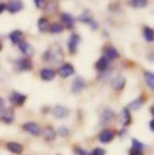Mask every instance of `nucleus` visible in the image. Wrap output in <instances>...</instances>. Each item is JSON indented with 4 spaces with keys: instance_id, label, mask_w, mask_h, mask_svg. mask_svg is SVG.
<instances>
[{
    "instance_id": "1",
    "label": "nucleus",
    "mask_w": 154,
    "mask_h": 155,
    "mask_svg": "<svg viewBox=\"0 0 154 155\" xmlns=\"http://www.w3.org/2000/svg\"><path fill=\"white\" fill-rule=\"evenodd\" d=\"M63 57H64V54H63L62 46H59L57 44H55V45L52 46L49 51H46L45 54H44V60H52V61H55L56 64H59V63L62 61Z\"/></svg>"
},
{
    "instance_id": "2",
    "label": "nucleus",
    "mask_w": 154,
    "mask_h": 155,
    "mask_svg": "<svg viewBox=\"0 0 154 155\" xmlns=\"http://www.w3.org/2000/svg\"><path fill=\"white\" fill-rule=\"evenodd\" d=\"M5 10L10 14L19 12V11L23 10V2H22V0H10V2L5 4Z\"/></svg>"
},
{
    "instance_id": "3",
    "label": "nucleus",
    "mask_w": 154,
    "mask_h": 155,
    "mask_svg": "<svg viewBox=\"0 0 154 155\" xmlns=\"http://www.w3.org/2000/svg\"><path fill=\"white\" fill-rule=\"evenodd\" d=\"M26 98L27 97L22 93H18V91H12L10 95V101L14 106H22V105L26 102Z\"/></svg>"
},
{
    "instance_id": "4",
    "label": "nucleus",
    "mask_w": 154,
    "mask_h": 155,
    "mask_svg": "<svg viewBox=\"0 0 154 155\" xmlns=\"http://www.w3.org/2000/svg\"><path fill=\"white\" fill-rule=\"evenodd\" d=\"M74 72H75V68L70 63H64V64H62L59 67V75L62 78H68V76L74 75Z\"/></svg>"
},
{
    "instance_id": "5",
    "label": "nucleus",
    "mask_w": 154,
    "mask_h": 155,
    "mask_svg": "<svg viewBox=\"0 0 154 155\" xmlns=\"http://www.w3.org/2000/svg\"><path fill=\"white\" fill-rule=\"evenodd\" d=\"M23 129L26 132H29V134L34 135V136H38V135L41 134L40 125H38L37 123H33V121H30V123H25L23 124Z\"/></svg>"
},
{
    "instance_id": "6",
    "label": "nucleus",
    "mask_w": 154,
    "mask_h": 155,
    "mask_svg": "<svg viewBox=\"0 0 154 155\" xmlns=\"http://www.w3.org/2000/svg\"><path fill=\"white\" fill-rule=\"evenodd\" d=\"M79 44H81V37H79L78 34H72V35H71L70 41H68V49H70L71 53H76Z\"/></svg>"
},
{
    "instance_id": "7",
    "label": "nucleus",
    "mask_w": 154,
    "mask_h": 155,
    "mask_svg": "<svg viewBox=\"0 0 154 155\" xmlns=\"http://www.w3.org/2000/svg\"><path fill=\"white\" fill-rule=\"evenodd\" d=\"M60 19H62V23H63V27H67V29H72L75 26V19L67 12H63L60 15Z\"/></svg>"
},
{
    "instance_id": "8",
    "label": "nucleus",
    "mask_w": 154,
    "mask_h": 155,
    "mask_svg": "<svg viewBox=\"0 0 154 155\" xmlns=\"http://www.w3.org/2000/svg\"><path fill=\"white\" fill-rule=\"evenodd\" d=\"M115 137V131L113 129H104L102 132L100 134V142L101 143H111Z\"/></svg>"
},
{
    "instance_id": "9",
    "label": "nucleus",
    "mask_w": 154,
    "mask_h": 155,
    "mask_svg": "<svg viewBox=\"0 0 154 155\" xmlns=\"http://www.w3.org/2000/svg\"><path fill=\"white\" fill-rule=\"evenodd\" d=\"M104 57L111 61V60H115L119 57V52H117V49L115 46H106L104 49Z\"/></svg>"
},
{
    "instance_id": "10",
    "label": "nucleus",
    "mask_w": 154,
    "mask_h": 155,
    "mask_svg": "<svg viewBox=\"0 0 154 155\" xmlns=\"http://www.w3.org/2000/svg\"><path fill=\"white\" fill-rule=\"evenodd\" d=\"M18 46H19V51H21L23 54H26V56H32V54L34 53V48L25 40L21 41V42L18 44Z\"/></svg>"
},
{
    "instance_id": "11",
    "label": "nucleus",
    "mask_w": 154,
    "mask_h": 155,
    "mask_svg": "<svg viewBox=\"0 0 154 155\" xmlns=\"http://www.w3.org/2000/svg\"><path fill=\"white\" fill-rule=\"evenodd\" d=\"M33 68V63L29 59H21L16 61V70L19 71H30Z\"/></svg>"
},
{
    "instance_id": "12",
    "label": "nucleus",
    "mask_w": 154,
    "mask_h": 155,
    "mask_svg": "<svg viewBox=\"0 0 154 155\" xmlns=\"http://www.w3.org/2000/svg\"><path fill=\"white\" fill-rule=\"evenodd\" d=\"M68 114H70V110H68L67 107L60 106V105L53 107V116L56 118H64V117H67Z\"/></svg>"
},
{
    "instance_id": "13",
    "label": "nucleus",
    "mask_w": 154,
    "mask_h": 155,
    "mask_svg": "<svg viewBox=\"0 0 154 155\" xmlns=\"http://www.w3.org/2000/svg\"><path fill=\"white\" fill-rule=\"evenodd\" d=\"M5 147H7V150L10 151V153H12V154H22L23 153V146L22 144H19V143H16V142H10V143H7L5 144Z\"/></svg>"
},
{
    "instance_id": "14",
    "label": "nucleus",
    "mask_w": 154,
    "mask_h": 155,
    "mask_svg": "<svg viewBox=\"0 0 154 155\" xmlns=\"http://www.w3.org/2000/svg\"><path fill=\"white\" fill-rule=\"evenodd\" d=\"M126 86V78L122 76V75H117L113 78V80H112V87L115 88V90H123Z\"/></svg>"
},
{
    "instance_id": "15",
    "label": "nucleus",
    "mask_w": 154,
    "mask_h": 155,
    "mask_svg": "<svg viewBox=\"0 0 154 155\" xmlns=\"http://www.w3.org/2000/svg\"><path fill=\"white\" fill-rule=\"evenodd\" d=\"M40 76L42 80H46V82H49V80H53L55 76H56V72H55L53 70H51V68H42L40 72Z\"/></svg>"
},
{
    "instance_id": "16",
    "label": "nucleus",
    "mask_w": 154,
    "mask_h": 155,
    "mask_svg": "<svg viewBox=\"0 0 154 155\" xmlns=\"http://www.w3.org/2000/svg\"><path fill=\"white\" fill-rule=\"evenodd\" d=\"M79 21L81 22H83V23H87V25H90V26L92 27H94V29H97V23H95L94 22V19L92 18V16H90V14H89V11H85L83 14H82L81 16H79Z\"/></svg>"
},
{
    "instance_id": "17",
    "label": "nucleus",
    "mask_w": 154,
    "mask_h": 155,
    "mask_svg": "<svg viewBox=\"0 0 154 155\" xmlns=\"http://www.w3.org/2000/svg\"><path fill=\"white\" fill-rule=\"evenodd\" d=\"M37 26H38V30L42 33H46L51 27V23H49V19L45 18V16H41L40 19L37 21Z\"/></svg>"
},
{
    "instance_id": "18",
    "label": "nucleus",
    "mask_w": 154,
    "mask_h": 155,
    "mask_svg": "<svg viewBox=\"0 0 154 155\" xmlns=\"http://www.w3.org/2000/svg\"><path fill=\"white\" fill-rule=\"evenodd\" d=\"M10 40L12 44H19L21 41L25 40L23 31H21V30H14V31L10 34Z\"/></svg>"
},
{
    "instance_id": "19",
    "label": "nucleus",
    "mask_w": 154,
    "mask_h": 155,
    "mask_svg": "<svg viewBox=\"0 0 154 155\" xmlns=\"http://www.w3.org/2000/svg\"><path fill=\"white\" fill-rule=\"evenodd\" d=\"M83 88H85V80L82 79V78H76V79L74 80L72 86H71L72 93H79V91H82Z\"/></svg>"
},
{
    "instance_id": "20",
    "label": "nucleus",
    "mask_w": 154,
    "mask_h": 155,
    "mask_svg": "<svg viewBox=\"0 0 154 155\" xmlns=\"http://www.w3.org/2000/svg\"><path fill=\"white\" fill-rule=\"evenodd\" d=\"M109 67V60H106L105 57H101L100 60H97V63H95V70L100 71V72H104V71H106Z\"/></svg>"
},
{
    "instance_id": "21",
    "label": "nucleus",
    "mask_w": 154,
    "mask_h": 155,
    "mask_svg": "<svg viewBox=\"0 0 154 155\" xmlns=\"http://www.w3.org/2000/svg\"><path fill=\"white\" fill-rule=\"evenodd\" d=\"M120 120H122V124H123L124 127H127L128 124L131 123V113H130V109L124 107V109L122 110V113H120Z\"/></svg>"
},
{
    "instance_id": "22",
    "label": "nucleus",
    "mask_w": 154,
    "mask_h": 155,
    "mask_svg": "<svg viewBox=\"0 0 154 155\" xmlns=\"http://www.w3.org/2000/svg\"><path fill=\"white\" fill-rule=\"evenodd\" d=\"M42 136H44V139H45V140L52 142V140H55V137H56V132H55L53 128L46 127V128L42 129Z\"/></svg>"
},
{
    "instance_id": "23",
    "label": "nucleus",
    "mask_w": 154,
    "mask_h": 155,
    "mask_svg": "<svg viewBox=\"0 0 154 155\" xmlns=\"http://www.w3.org/2000/svg\"><path fill=\"white\" fill-rule=\"evenodd\" d=\"M2 118L5 124H11L14 121V110L12 109H4L3 110Z\"/></svg>"
},
{
    "instance_id": "24",
    "label": "nucleus",
    "mask_w": 154,
    "mask_h": 155,
    "mask_svg": "<svg viewBox=\"0 0 154 155\" xmlns=\"http://www.w3.org/2000/svg\"><path fill=\"white\" fill-rule=\"evenodd\" d=\"M143 102H145V99H143V97H139L138 99H135V101H132L130 104V106L127 107V109H132V110H139L142 106H143Z\"/></svg>"
},
{
    "instance_id": "25",
    "label": "nucleus",
    "mask_w": 154,
    "mask_h": 155,
    "mask_svg": "<svg viewBox=\"0 0 154 155\" xmlns=\"http://www.w3.org/2000/svg\"><path fill=\"white\" fill-rule=\"evenodd\" d=\"M145 148H146V146H145L143 143H141L139 140H136V139H132V148H131V150L136 151V153L143 154Z\"/></svg>"
},
{
    "instance_id": "26",
    "label": "nucleus",
    "mask_w": 154,
    "mask_h": 155,
    "mask_svg": "<svg viewBox=\"0 0 154 155\" xmlns=\"http://www.w3.org/2000/svg\"><path fill=\"white\" fill-rule=\"evenodd\" d=\"M143 37L149 44L153 42L154 41V31H153L152 27H145L143 29Z\"/></svg>"
},
{
    "instance_id": "27",
    "label": "nucleus",
    "mask_w": 154,
    "mask_h": 155,
    "mask_svg": "<svg viewBox=\"0 0 154 155\" xmlns=\"http://www.w3.org/2000/svg\"><path fill=\"white\" fill-rule=\"evenodd\" d=\"M115 118V113L112 112L111 109H105L102 113V117H101V120L104 121V123H109V121H112Z\"/></svg>"
},
{
    "instance_id": "28",
    "label": "nucleus",
    "mask_w": 154,
    "mask_h": 155,
    "mask_svg": "<svg viewBox=\"0 0 154 155\" xmlns=\"http://www.w3.org/2000/svg\"><path fill=\"white\" fill-rule=\"evenodd\" d=\"M145 80H146V83H147V86H149V88H154V74L153 72H145Z\"/></svg>"
},
{
    "instance_id": "29",
    "label": "nucleus",
    "mask_w": 154,
    "mask_h": 155,
    "mask_svg": "<svg viewBox=\"0 0 154 155\" xmlns=\"http://www.w3.org/2000/svg\"><path fill=\"white\" fill-rule=\"evenodd\" d=\"M130 4L135 8H143L149 4V0H130Z\"/></svg>"
},
{
    "instance_id": "30",
    "label": "nucleus",
    "mask_w": 154,
    "mask_h": 155,
    "mask_svg": "<svg viewBox=\"0 0 154 155\" xmlns=\"http://www.w3.org/2000/svg\"><path fill=\"white\" fill-rule=\"evenodd\" d=\"M49 30H51V33H53V34H59V33H62L63 30H64V27H63L62 23H53V25H51Z\"/></svg>"
},
{
    "instance_id": "31",
    "label": "nucleus",
    "mask_w": 154,
    "mask_h": 155,
    "mask_svg": "<svg viewBox=\"0 0 154 155\" xmlns=\"http://www.w3.org/2000/svg\"><path fill=\"white\" fill-rule=\"evenodd\" d=\"M46 3H48V0H34V4L38 10H45Z\"/></svg>"
},
{
    "instance_id": "32",
    "label": "nucleus",
    "mask_w": 154,
    "mask_h": 155,
    "mask_svg": "<svg viewBox=\"0 0 154 155\" xmlns=\"http://www.w3.org/2000/svg\"><path fill=\"white\" fill-rule=\"evenodd\" d=\"M89 155H105V150H104V148L97 147V148H94V150H93Z\"/></svg>"
},
{
    "instance_id": "33",
    "label": "nucleus",
    "mask_w": 154,
    "mask_h": 155,
    "mask_svg": "<svg viewBox=\"0 0 154 155\" xmlns=\"http://www.w3.org/2000/svg\"><path fill=\"white\" fill-rule=\"evenodd\" d=\"M59 135H60V136H67V135H68V129L65 128V127H62V128L59 129Z\"/></svg>"
},
{
    "instance_id": "34",
    "label": "nucleus",
    "mask_w": 154,
    "mask_h": 155,
    "mask_svg": "<svg viewBox=\"0 0 154 155\" xmlns=\"http://www.w3.org/2000/svg\"><path fill=\"white\" fill-rule=\"evenodd\" d=\"M75 153H76V155H87V153L85 150H82V148H76L75 150Z\"/></svg>"
},
{
    "instance_id": "35",
    "label": "nucleus",
    "mask_w": 154,
    "mask_h": 155,
    "mask_svg": "<svg viewBox=\"0 0 154 155\" xmlns=\"http://www.w3.org/2000/svg\"><path fill=\"white\" fill-rule=\"evenodd\" d=\"M5 109V104H4V99L0 97V112H3V110Z\"/></svg>"
},
{
    "instance_id": "36",
    "label": "nucleus",
    "mask_w": 154,
    "mask_h": 155,
    "mask_svg": "<svg viewBox=\"0 0 154 155\" xmlns=\"http://www.w3.org/2000/svg\"><path fill=\"white\" fill-rule=\"evenodd\" d=\"M3 11H5V3H2V2H0V14H2Z\"/></svg>"
},
{
    "instance_id": "37",
    "label": "nucleus",
    "mask_w": 154,
    "mask_h": 155,
    "mask_svg": "<svg viewBox=\"0 0 154 155\" xmlns=\"http://www.w3.org/2000/svg\"><path fill=\"white\" fill-rule=\"evenodd\" d=\"M149 128H150V131H152V132L154 131V121L153 120L149 121Z\"/></svg>"
},
{
    "instance_id": "38",
    "label": "nucleus",
    "mask_w": 154,
    "mask_h": 155,
    "mask_svg": "<svg viewBox=\"0 0 154 155\" xmlns=\"http://www.w3.org/2000/svg\"><path fill=\"white\" fill-rule=\"evenodd\" d=\"M2 49H3V45H2V42H0V52H2Z\"/></svg>"
}]
</instances>
